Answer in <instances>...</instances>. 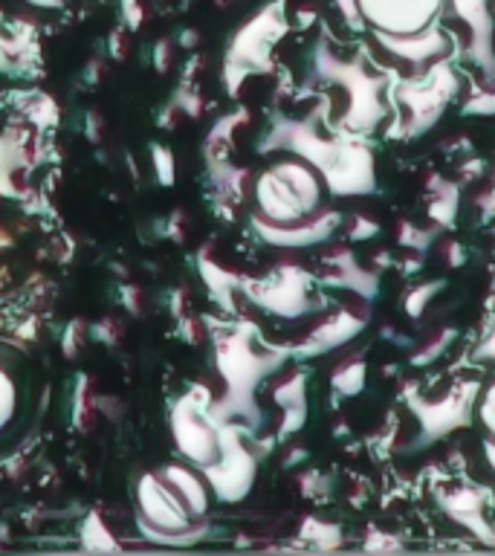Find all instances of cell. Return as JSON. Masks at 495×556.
<instances>
[{"label": "cell", "mask_w": 495, "mask_h": 556, "mask_svg": "<svg viewBox=\"0 0 495 556\" xmlns=\"http://www.w3.org/2000/svg\"><path fill=\"white\" fill-rule=\"evenodd\" d=\"M255 203L267 224H302L319 212L321 174L307 160H281L255 180Z\"/></svg>", "instance_id": "1"}, {"label": "cell", "mask_w": 495, "mask_h": 556, "mask_svg": "<svg viewBox=\"0 0 495 556\" xmlns=\"http://www.w3.org/2000/svg\"><path fill=\"white\" fill-rule=\"evenodd\" d=\"M455 73L449 64H432L429 76L423 81H406L397 90L399 104V134L403 137H420L432 128L434 122L441 119V113L446 111V104L455 96Z\"/></svg>", "instance_id": "2"}, {"label": "cell", "mask_w": 495, "mask_h": 556, "mask_svg": "<svg viewBox=\"0 0 495 556\" xmlns=\"http://www.w3.org/2000/svg\"><path fill=\"white\" fill-rule=\"evenodd\" d=\"M325 59V67L330 76L342 81L351 96V108H347V125L356 130H373L385 116V104H382V78L365 73L359 64H345V61Z\"/></svg>", "instance_id": "3"}, {"label": "cell", "mask_w": 495, "mask_h": 556, "mask_svg": "<svg viewBox=\"0 0 495 556\" xmlns=\"http://www.w3.org/2000/svg\"><path fill=\"white\" fill-rule=\"evenodd\" d=\"M472 400H475V386L467 382L460 389L446 391L441 400H426L415 391H408L406 403L411 408V415L417 417V424H420V438L432 443L467 424L469 412H472Z\"/></svg>", "instance_id": "4"}, {"label": "cell", "mask_w": 495, "mask_h": 556, "mask_svg": "<svg viewBox=\"0 0 495 556\" xmlns=\"http://www.w3.org/2000/svg\"><path fill=\"white\" fill-rule=\"evenodd\" d=\"M443 0H356L359 21L373 33L408 35L434 24Z\"/></svg>", "instance_id": "5"}, {"label": "cell", "mask_w": 495, "mask_h": 556, "mask_svg": "<svg viewBox=\"0 0 495 556\" xmlns=\"http://www.w3.org/2000/svg\"><path fill=\"white\" fill-rule=\"evenodd\" d=\"M137 504L145 521H151L154 528L165 530V533H180L191 519L189 507L182 504L177 490L160 472H148V476L139 478Z\"/></svg>", "instance_id": "6"}, {"label": "cell", "mask_w": 495, "mask_h": 556, "mask_svg": "<svg viewBox=\"0 0 495 556\" xmlns=\"http://www.w3.org/2000/svg\"><path fill=\"white\" fill-rule=\"evenodd\" d=\"M26 371L12 348L0 345V441L15 432L26 415Z\"/></svg>", "instance_id": "7"}, {"label": "cell", "mask_w": 495, "mask_h": 556, "mask_svg": "<svg viewBox=\"0 0 495 556\" xmlns=\"http://www.w3.org/2000/svg\"><path fill=\"white\" fill-rule=\"evenodd\" d=\"M373 41L380 43L389 55H394L397 61H406L411 67L434 64L443 52L449 50V38H446V33H443L441 26L434 24L423 26V29H417V33L408 35L373 33Z\"/></svg>", "instance_id": "8"}, {"label": "cell", "mask_w": 495, "mask_h": 556, "mask_svg": "<svg viewBox=\"0 0 495 556\" xmlns=\"http://www.w3.org/2000/svg\"><path fill=\"white\" fill-rule=\"evenodd\" d=\"M455 15L464 21L469 29V55L484 76L495 78V55H493V17H490V3L486 0H452Z\"/></svg>", "instance_id": "9"}, {"label": "cell", "mask_w": 495, "mask_h": 556, "mask_svg": "<svg viewBox=\"0 0 495 556\" xmlns=\"http://www.w3.org/2000/svg\"><path fill=\"white\" fill-rule=\"evenodd\" d=\"M486 498L490 493L481 486H455L449 493H441L443 510L449 513L452 521H458L460 528L484 539L486 545H495V533L486 521Z\"/></svg>", "instance_id": "10"}, {"label": "cell", "mask_w": 495, "mask_h": 556, "mask_svg": "<svg viewBox=\"0 0 495 556\" xmlns=\"http://www.w3.org/2000/svg\"><path fill=\"white\" fill-rule=\"evenodd\" d=\"M342 217L337 212H316L313 217L302 220V224L293 226H276L264 224V220H255V229L261 232V238L269 243H278V247H313V243L328 241L330 235L337 232Z\"/></svg>", "instance_id": "11"}, {"label": "cell", "mask_w": 495, "mask_h": 556, "mask_svg": "<svg viewBox=\"0 0 495 556\" xmlns=\"http://www.w3.org/2000/svg\"><path fill=\"white\" fill-rule=\"evenodd\" d=\"M174 434H177V446L189 460L200 464V467H215L220 460V441L212 432V426H206L194 415H177L174 420Z\"/></svg>", "instance_id": "12"}, {"label": "cell", "mask_w": 495, "mask_h": 556, "mask_svg": "<svg viewBox=\"0 0 495 556\" xmlns=\"http://www.w3.org/2000/svg\"><path fill=\"white\" fill-rule=\"evenodd\" d=\"M365 328V316L354 311H339L333 313L328 321H321L319 328L313 330L310 339L304 342L302 354L304 356H316V354H328L333 348L347 345L351 339Z\"/></svg>", "instance_id": "13"}, {"label": "cell", "mask_w": 495, "mask_h": 556, "mask_svg": "<svg viewBox=\"0 0 495 556\" xmlns=\"http://www.w3.org/2000/svg\"><path fill=\"white\" fill-rule=\"evenodd\" d=\"M264 304H269L278 316H302L313 307L307 295V276L299 269H284L278 281L264 293Z\"/></svg>", "instance_id": "14"}, {"label": "cell", "mask_w": 495, "mask_h": 556, "mask_svg": "<svg viewBox=\"0 0 495 556\" xmlns=\"http://www.w3.org/2000/svg\"><path fill=\"white\" fill-rule=\"evenodd\" d=\"M328 281L330 285L347 287V290H354V293H359L363 299H373V295H377V285H380L377 276L359 267V261H356L347 250H339L330 255Z\"/></svg>", "instance_id": "15"}, {"label": "cell", "mask_w": 495, "mask_h": 556, "mask_svg": "<svg viewBox=\"0 0 495 556\" xmlns=\"http://www.w3.org/2000/svg\"><path fill=\"white\" fill-rule=\"evenodd\" d=\"M160 476L177 490V495H180L182 504L189 507L191 516H203V513L208 510V486L200 481L194 469H189L186 464H172V467H165Z\"/></svg>", "instance_id": "16"}, {"label": "cell", "mask_w": 495, "mask_h": 556, "mask_svg": "<svg viewBox=\"0 0 495 556\" xmlns=\"http://www.w3.org/2000/svg\"><path fill=\"white\" fill-rule=\"evenodd\" d=\"M434 186H429V217H432L434 226H441V229H446V226H452V220H455V212H458V186H452V182L446 180H437L434 177Z\"/></svg>", "instance_id": "17"}, {"label": "cell", "mask_w": 495, "mask_h": 556, "mask_svg": "<svg viewBox=\"0 0 495 556\" xmlns=\"http://www.w3.org/2000/svg\"><path fill=\"white\" fill-rule=\"evenodd\" d=\"M281 403L287 408V424H284V432H293L299 426L304 424V374H295L293 380L287 382L284 389H281Z\"/></svg>", "instance_id": "18"}, {"label": "cell", "mask_w": 495, "mask_h": 556, "mask_svg": "<svg viewBox=\"0 0 495 556\" xmlns=\"http://www.w3.org/2000/svg\"><path fill=\"white\" fill-rule=\"evenodd\" d=\"M443 287H446V281H423V285L411 287V290L403 295V307H406L408 316H411V319H420L426 307H429V302L441 293Z\"/></svg>", "instance_id": "19"}, {"label": "cell", "mask_w": 495, "mask_h": 556, "mask_svg": "<svg viewBox=\"0 0 495 556\" xmlns=\"http://www.w3.org/2000/svg\"><path fill=\"white\" fill-rule=\"evenodd\" d=\"M365 377H368L365 363L354 359V363L342 365V368L333 374V389H337L339 394H345V397H354V394H359V391L365 389Z\"/></svg>", "instance_id": "20"}, {"label": "cell", "mask_w": 495, "mask_h": 556, "mask_svg": "<svg viewBox=\"0 0 495 556\" xmlns=\"http://www.w3.org/2000/svg\"><path fill=\"white\" fill-rule=\"evenodd\" d=\"M452 339H455V330L443 328L441 333H437V337L432 339V342H426V345L420 348V351H417L415 356H411V363H415V365L434 363V359H437V356H441L443 351H446V348L452 345Z\"/></svg>", "instance_id": "21"}, {"label": "cell", "mask_w": 495, "mask_h": 556, "mask_svg": "<svg viewBox=\"0 0 495 556\" xmlns=\"http://www.w3.org/2000/svg\"><path fill=\"white\" fill-rule=\"evenodd\" d=\"M478 417L484 424L486 434L495 441V382L486 386V391L481 394V403H478Z\"/></svg>", "instance_id": "22"}, {"label": "cell", "mask_w": 495, "mask_h": 556, "mask_svg": "<svg viewBox=\"0 0 495 556\" xmlns=\"http://www.w3.org/2000/svg\"><path fill=\"white\" fill-rule=\"evenodd\" d=\"M432 241H434L432 229H417V226L406 224L403 226V232H399V243H406L408 250L423 252V250H429V243Z\"/></svg>", "instance_id": "23"}, {"label": "cell", "mask_w": 495, "mask_h": 556, "mask_svg": "<svg viewBox=\"0 0 495 556\" xmlns=\"http://www.w3.org/2000/svg\"><path fill=\"white\" fill-rule=\"evenodd\" d=\"M464 113H478V116H495V87L484 93H472L464 104Z\"/></svg>", "instance_id": "24"}, {"label": "cell", "mask_w": 495, "mask_h": 556, "mask_svg": "<svg viewBox=\"0 0 495 556\" xmlns=\"http://www.w3.org/2000/svg\"><path fill=\"white\" fill-rule=\"evenodd\" d=\"M377 232H380V224H377V220H368L365 215L354 217V229H351V238H354V241H368V238H373Z\"/></svg>", "instance_id": "25"}, {"label": "cell", "mask_w": 495, "mask_h": 556, "mask_svg": "<svg viewBox=\"0 0 495 556\" xmlns=\"http://www.w3.org/2000/svg\"><path fill=\"white\" fill-rule=\"evenodd\" d=\"M472 356H475L478 363H486L490 368H495V330L484 339V342H481V345L475 348V354Z\"/></svg>", "instance_id": "26"}, {"label": "cell", "mask_w": 495, "mask_h": 556, "mask_svg": "<svg viewBox=\"0 0 495 556\" xmlns=\"http://www.w3.org/2000/svg\"><path fill=\"white\" fill-rule=\"evenodd\" d=\"M478 206H481L484 217H495V182L478 198Z\"/></svg>", "instance_id": "27"}, {"label": "cell", "mask_w": 495, "mask_h": 556, "mask_svg": "<svg viewBox=\"0 0 495 556\" xmlns=\"http://www.w3.org/2000/svg\"><path fill=\"white\" fill-rule=\"evenodd\" d=\"M337 7L342 9V15L347 17V24L359 26V9H356V0H337Z\"/></svg>", "instance_id": "28"}, {"label": "cell", "mask_w": 495, "mask_h": 556, "mask_svg": "<svg viewBox=\"0 0 495 556\" xmlns=\"http://www.w3.org/2000/svg\"><path fill=\"white\" fill-rule=\"evenodd\" d=\"M484 455H486V464H490V469L495 472V441L490 438V441H484Z\"/></svg>", "instance_id": "29"}, {"label": "cell", "mask_w": 495, "mask_h": 556, "mask_svg": "<svg viewBox=\"0 0 495 556\" xmlns=\"http://www.w3.org/2000/svg\"><path fill=\"white\" fill-rule=\"evenodd\" d=\"M29 3H35V7H61L64 0H29Z\"/></svg>", "instance_id": "30"}]
</instances>
